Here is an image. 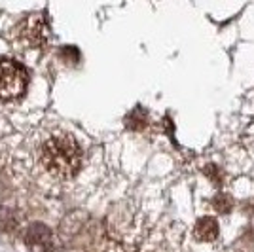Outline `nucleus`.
Listing matches in <instances>:
<instances>
[{
	"label": "nucleus",
	"mask_w": 254,
	"mask_h": 252,
	"mask_svg": "<svg viewBox=\"0 0 254 252\" xmlns=\"http://www.w3.org/2000/svg\"><path fill=\"white\" fill-rule=\"evenodd\" d=\"M218 222L211 216H203L195 224V237L199 241H214L218 237Z\"/></svg>",
	"instance_id": "7ed1b4c3"
},
{
	"label": "nucleus",
	"mask_w": 254,
	"mask_h": 252,
	"mask_svg": "<svg viewBox=\"0 0 254 252\" xmlns=\"http://www.w3.org/2000/svg\"><path fill=\"white\" fill-rule=\"evenodd\" d=\"M38 158L48 175L55 179H70L82 167V148L70 133L53 131L42 140Z\"/></svg>",
	"instance_id": "f257e3e1"
},
{
	"label": "nucleus",
	"mask_w": 254,
	"mask_h": 252,
	"mask_svg": "<svg viewBox=\"0 0 254 252\" xmlns=\"http://www.w3.org/2000/svg\"><path fill=\"white\" fill-rule=\"evenodd\" d=\"M27 70L15 61H0V99L13 101L19 99L27 89Z\"/></svg>",
	"instance_id": "f03ea898"
},
{
	"label": "nucleus",
	"mask_w": 254,
	"mask_h": 252,
	"mask_svg": "<svg viewBox=\"0 0 254 252\" xmlns=\"http://www.w3.org/2000/svg\"><path fill=\"white\" fill-rule=\"evenodd\" d=\"M230 199L228 197H224V195H220V197H216L214 199V209L216 210H220V212H228L230 210Z\"/></svg>",
	"instance_id": "20e7f679"
}]
</instances>
